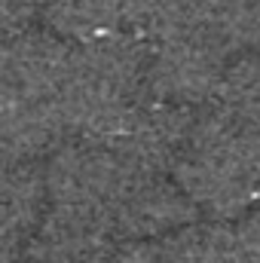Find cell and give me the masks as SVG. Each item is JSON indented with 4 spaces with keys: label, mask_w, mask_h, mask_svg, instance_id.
Listing matches in <instances>:
<instances>
[{
    "label": "cell",
    "mask_w": 260,
    "mask_h": 263,
    "mask_svg": "<svg viewBox=\"0 0 260 263\" xmlns=\"http://www.w3.org/2000/svg\"><path fill=\"white\" fill-rule=\"evenodd\" d=\"M70 43L46 28H28L0 40V107L55 101Z\"/></svg>",
    "instance_id": "5"
},
{
    "label": "cell",
    "mask_w": 260,
    "mask_h": 263,
    "mask_svg": "<svg viewBox=\"0 0 260 263\" xmlns=\"http://www.w3.org/2000/svg\"><path fill=\"white\" fill-rule=\"evenodd\" d=\"M214 101L260 138V52L230 62Z\"/></svg>",
    "instance_id": "12"
},
{
    "label": "cell",
    "mask_w": 260,
    "mask_h": 263,
    "mask_svg": "<svg viewBox=\"0 0 260 263\" xmlns=\"http://www.w3.org/2000/svg\"><path fill=\"white\" fill-rule=\"evenodd\" d=\"M199 220V208L172 175H135L114 208L117 242H159Z\"/></svg>",
    "instance_id": "6"
},
{
    "label": "cell",
    "mask_w": 260,
    "mask_h": 263,
    "mask_svg": "<svg viewBox=\"0 0 260 263\" xmlns=\"http://www.w3.org/2000/svg\"><path fill=\"white\" fill-rule=\"evenodd\" d=\"M40 22L67 43H86L126 28V0H40Z\"/></svg>",
    "instance_id": "9"
},
{
    "label": "cell",
    "mask_w": 260,
    "mask_h": 263,
    "mask_svg": "<svg viewBox=\"0 0 260 263\" xmlns=\"http://www.w3.org/2000/svg\"><path fill=\"white\" fill-rule=\"evenodd\" d=\"M211 0H126V28L147 43L202 31Z\"/></svg>",
    "instance_id": "10"
},
{
    "label": "cell",
    "mask_w": 260,
    "mask_h": 263,
    "mask_svg": "<svg viewBox=\"0 0 260 263\" xmlns=\"http://www.w3.org/2000/svg\"><path fill=\"white\" fill-rule=\"evenodd\" d=\"M67 138L55 101L3 104L0 107V172L15 165H40Z\"/></svg>",
    "instance_id": "8"
},
{
    "label": "cell",
    "mask_w": 260,
    "mask_h": 263,
    "mask_svg": "<svg viewBox=\"0 0 260 263\" xmlns=\"http://www.w3.org/2000/svg\"><path fill=\"white\" fill-rule=\"evenodd\" d=\"M49 211L95 223L110 233L114 208L135 172L110 141L67 135L43 162ZM114 236V233H110Z\"/></svg>",
    "instance_id": "3"
},
{
    "label": "cell",
    "mask_w": 260,
    "mask_h": 263,
    "mask_svg": "<svg viewBox=\"0 0 260 263\" xmlns=\"http://www.w3.org/2000/svg\"><path fill=\"white\" fill-rule=\"evenodd\" d=\"M257 205H260V193H257Z\"/></svg>",
    "instance_id": "15"
},
{
    "label": "cell",
    "mask_w": 260,
    "mask_h": 263,
    "mask_svg": "<svg viewBox=\"0 0 260 263\" xmlns=\"http://www.w3.org/2000/svg\"><path fill=\"white\" fill-rule=\"evenodd\" d=\"M230 62L227 49L205 31L156 40L147 52V95L178 107H205L217 98Z\"/></svg>",
    "instance_id": "4"
},
{
    "label": "cell",
    "mask_w": 260,
    "mask_h": 263,
    "mask_svg": "<svg viewBox=\"0 0 260 263\" xmlns=\"http://www.w3.org/2000/svg\"><path fill=\"white\" fill-rule=\"evenodd\" d=\"M230 59L260 52V0H211L205 25Z\"/></svg>",
    "instance_id": "11"
},
{
    "label": "cell",
    "mask_w": 260,
    "mask_h": 263,
    "mask_svg": "<svg viewBox=\"0 0 260 263\" xmlns=\"http://www.w3.org/2000/svg\"><path fill=\"white\" fill-rule=\"evenodd\" d=\"M40 18V0H0V40L15 37Z\"/></svg>",
    "instance_id": "13"
},
{
    "label": "cell",
    "mask_w": 260,
    "mask_h": 263,
    "mask_svg": "<svg viewBox=\"0 0 260 263\" xmlns=\"http://www.w3.org/2000/svg\"><path fill=\"white\" fill-rule=\"evenodd\" d=\"M150 43L129 28L70 43L67 67L55 92V110L67 135L114 138L147 101Z\"/></svg>",
    "instance_id": "1"
},
{
    "label": "cell",
    "mask_w": 260,
    "mask_h": 263,
    "mask_svg": "<svg viewBox=\"0 0 260 263\" xmlns=\"http://www.w3.org/2000/svg\"><path fill=\"white\" fill-rule=\"evenodd\" d=\"M117 239L86 220L59 211L43 214V220L28 236L18 263H107Z\"/></svg>",
    "instance_id": "7"
},
{
    "label": "cell",
    "mask_w": 260,
    "mask_h": 263,
    "mask_svg": "<svg viewBox=\"0 0 260 263\" xmlns=\"http://www.w3.org/2000/svg\"><path fill=\"white\" fill-rule=\"evenodd\" d=\"M172 178L214 220L242 217L260 193V138L217 101L199 107Z\"/></svg>",
    "instance_id": "2"
},
{
    "label": "cell",
    "mask_w": 260,
    "mask_h": 263,
    "mask_svg": "<svg viewBox=\"0 0 260 263\" xmlns=\"http://www.w3.org/2000/svg\"><path fill=\"white\" fill-rule=\"evenodd\" d=\"M107 263H169L156 242H117Z\"/></svg>",
    "instance_id": "14"
}]
</instances>
